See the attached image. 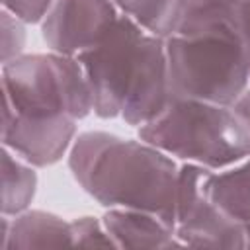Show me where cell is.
<instances>
[{
  "mask_svg": "<svg viewBox=\"0 0 250 250\" xmlns=\"http://www.w3.org/2000/svg\"><path fill=\"white\" fill-rule=\"evenodd\" d=\"M139 139L182 162L213 172L250 156V137L229 105L174 96L152 121L139 127Z\"/></svg>",
  "mask_w": 250,
  "mask_h": 250,
  "instance_id": "cell-2",
  "label": "cell"
},
{
  "mask_svg": "<svg viewBox=\"0 0 250 250\" xmlns=\"http://www.w3.org/2000/svg\"><path fill=\"white\" fill-rule=\"evenodd\" d=\"M39 178L35 166L14 154L8 146H2V215L14 217L31 207L37 193Z\"/></svg>",
  "mask_w": 250,
  "mask_h": 250,
  "instance_id": "cell-13",
  "label": "cell"
},
{
  "mask_svg": "<svg viewBox=\"0 0 250 250\" xmlns=\"http://www.w3.org/2000/svg\"><path fill=\"white\" fill-rule=\"evenodd\" d=\"M8 236H10V217L2 215L0 217V250H6Z\"/></svg>",
  "mask_w": 250,
  "mask_h": 250,
  "instance_id": "cell-21",
  "label": "cell"
},
{
  "mask_svg": "<svg viewBox=\"0 0 250 250\" xmlns=\"http://www.w3.org/2000/svg\"><path fill=\"white\" fill-rule=\"evenodd\" d=\"M0 135L2 146L35 168H47L68 154L78 135V121L68 115H18L2 98Z\"/></svg>",
  "mask_w": 250,
  "mask_h": 250,
  "instance_id": "cell-7",
  "label": "cell"
},
{
  "mask_svg": "<svg viewBox=\"0 0 250 250\" xmlns=\"http://www.w3.org/2000/svg\"><path fill=\"white\" fill-rule=\"evenodd\" d=\"M119 14L133 20L146 33L168 39L178 33L188 0H111Z\"/></svg>",
  "mask_w": 250,
  "mask_h": 250,
  "instance_id": "cell-14",
  "label": "cell"
},
{
  "mask_svg": "<svg viewBox=\"0 0 250 250\" xmlns=\"http://www.w3.org/2000/svg\"><path fill=\"white\" fill-rule=\"evenodd\" d=\"M174 96L230 105L250 86V59L234 27L166 39Z\"/></svg>",
  "mask_w": 250,
  "mask_h": 250,
  "instance_id": "cell-3",
  "label": "cell"
},
{
  "mask_svg": "<svg viewBox=\"0 0 250 250\" xmlns=\"http://www.w3.org/2000/svg\"><path fill=\"white\" fill-rule=\"evenodd\" d=\"M145 33L143 27L121 14L92 49L76 57L90 82L94 113L100 119L121 117Z\"/></svg>",
  "mask_w": 250,
  "mask_h": 250,
  "instance_id": "cell-5",
  "label": "cell"
},
{
  "mask_svg": "<svg viewBox=\"0 0 250 250\" xmlns=\"http://www.w3.org/2000/svg\"><path fill=\"white\" fill-rule=\"evenodd\" d=\"M66 164L76 184L102 207L141 209L176 227L180 164L143 139L107 131L78 133Z\"/></svg>",
  "mask_w": 250,
  "mask_h": 250,
  "instance_id": "cell-1",
  "label": "cell"
},
{
  "mask_svg": "<svg viewBox=\"0 0 250 250\" xmlns=\"http://www.w3.org/2000/svg\"><path fill=\"white\" fill-rule=\"evenodd\" d=\"M25 21L16 18L10 10H0V62H8L20 55H23L27 31Z\"/></svg>",
  "mask_w": 250,
  "mask_h": 250,
  "instance_id": "cell-16",
  "label": "cell"
},
{
  "mask_svg": "<svg viewBox=\"0 0 250 250\" xmlns=\"http://www.w3.org/2000/svg\"><path fill=\"white\" fill-rule=\"evenodd\" d=\"M246 248H250V227H246Z\"/></svg>",
  "mask_w": 250,
  "mask_h": 250,
  "instance_id": "cell-22",
  "label": "cell"
},
{
  "mask_svg": "<svg viewBox=\"0 0 250 250\" xmlns=\"http://www.w3.org/2000/svg\"><path fill=\"white\" fill-rule=\"evenodd\" d=\"M74 246L84 248H117L115 240L107 232L102 219L92 215H82L70 221Z\"/></svg>",
  "mask_w": 250,
  "mask_h": 250,
  "instance_id": "cell-17",
  "label": "cell"
},
{
  "mask_svg": "<svg viewBox=\"0 0 250 250\" xmlns=\"http://www.w3.org/2000/svg\"><path fill=\"white\" fill-rule=\"evenodd\" d=\"M0 72L2 98L18 115H68L82 121L94 113V94L76 57L23 53L4 62Z\"/></svg>",
  "mask_w": 250,
  "mask_h": 250,
  "instance_id": "cell-4",
  "label": "cell"
},
{
  "mask_svg": "<svg viewBox=\"0 0 250 250\" xmlns=\"http://www.w3.org/2000/svg\"><path fill=\"white\" fill-rule=\"evenodd\" d=\"M166 39L145 33L129 92L121 109V119L131 127L146 125L156 119L172 102Z\"/></svg>",
  "mask_w": 250,
  "mask_h": 250,
  "instance_id": "cell-9",
  "label": "cell"
},
{
  "mask_svg": "<svg viewBox=\"0 0 250 250\" xmlns=\"http://www.w3.org/2000/svg\"><path fill=\"white\" fill-rule=\"evenodd\" d=\"M102 221L117 248H184L174 227L154 213L111 207Z\"/></svg>",
  "mask_w": 250,
  "mask_h": 250,
  "instance_id": "cell-10",
  "label": "cell"
},
{
  "mask_svg": "<svg viewBox=\"0 0 250 250\" xmlns=\"http://www.w3.org/2000/svg\"><path fill=\"white\" fill-rule=\"evenodd\" d=\"M119 16L111 0H55L39 23L41 37L49 51L78 57L107 33Z\"/></svg>",
  "mask_w": 250,
  "mask_h": 250,
  "instance_id": "cell-8",
  "label": "cell"
},
{
  "mask_svg": "<svg viewBox=\"0 0 250 250\" xmlns=\"http://www.w3.org/2000/svg\"><path fill=\"white\" fill-rule=\"evenodd\" d=\"M232 115L236 117L238 125L244 129V133L250 137V86L229 105Z\"/></svg>",
  "mask_w": 250,
  "mask_h": 250,
  "instance_id": "cell-19",
  "label": "cell"
},
{
  "mask_svg": "<svg viewBox=\"0 0 250 250\" xmlns=\"http://www.w3.org/2000/svg\"><path fill=\"white\" fill-rule=\"evenodd\" d=\"M240 6L242 0H188L178 33L195 35L223 27L238 29Z\"/></svg>",
  "mask_w": 250,
  "mask_h": 250,
  "instance_id": "cell-15",
  "label": "cell"
},
{
  "mask_svg": "<svg viewBox=\"0 0 250 250\" xmlns=\"http://www.w3.org/2000/svg\"><path fill=\"white\" fill-rule=\"evenodd\" d=\"M205 193L230 219L250 227V156L229 168L211 170L205 178Z\"/></svg>",
  "mask_w": 250,
  "mask_h": 250,
  "instance_id": "cell-12",
  "label": "cell"
},
{
  "mask_svg": "<svg viewBox=\"0 0 250 250\" xmlns=\"http://www.w3.org/2000/svg\"><path fill=\"white\" fill-rule=\"evenodd\" d=\"M55 0H6L2 2V8L10 10L16 18L29 23H41L47 12L53 8Z\"/></svg>",
  "mask_w": 250,
  "mask_h": 250,
  "instance_id": "cell-18",
  "label": "cell"
},
{
  "mask_svg": "<svg viewBox=\"0 0 250 250\" xmlns=\"http://www.w3.org/2000/svg\"><path fill=\"white\" fill-rule=\"evenodd\" d=\"M51 246H74L70 221H64L51 211L31 207L10 217V236L6 250Z\"/></svg>",
  "mask_w": 250,
  "mask_h": 250,
  "instance_id": "cell-11",
  "label": "cell"
},
{
  "mask_svg": "<svg viewBox=\"0 0 250 250\" xmlns=\"http://www.w3.org/2000/svg\"><path fill=\"white\" fill-rule=\"evenodd\" d=\"M238 31H240V35H242V41H244V45H246L248 59H250V0H242Z\"/></svg>",
  "mask_w": 250,
  "mask_h": 250,
  "instance_id": "cell-20",
  "label": "cell"
},
{
  "mask_svg": "<svg viewBox=\"0 0 250 250\" xmlns=\"http://www.w3.org/2000/svg\"><path fill=\"white\" fill-rule=\"evenodd\" d=\"M2 2H6V0H2Z\"/></svg>",
  "mask_w": 250,
  "mask_h": 250,
  "instance_id": "cell-23",
  "label": "cell"
},
{
  "mask_svg": "<svg viewBox=\"0 0 250 250\" xmlns=\"http://www.w3.org/2000/svg\"><path fill=\"white\" fill-rule=\"evenodd\" d=\"M211 170L182 162L176 191V236L184 248H246V227L223 213L205 193Z\"/></svg>",
  "mask_w": 250,
  "mask_h": 250,
  "instance_id": "cell-6",
  "label": "cell"
}]
</instances>
